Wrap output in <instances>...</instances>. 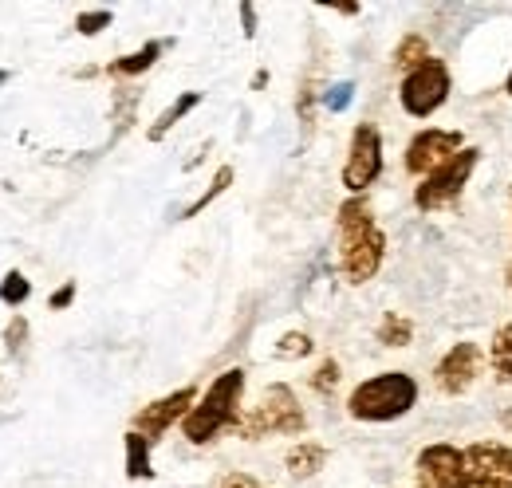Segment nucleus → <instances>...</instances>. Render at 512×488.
Segmentation results:
<instances>
[{"instance_id": "1", "label": "nucleus", "mask_w": 512, "mask_h": 488, "mask_svg": "<svg viewBox=\"0 0 512 488\" xmlns=\"http://www.w3.org/2000/svg\"><path fill=\"white\" fill-rule=\"evenodd\" d=\"M386 237L379 233L371 205L363 197H351L339 205V264L351 284H367L383 264Z\"/></svg>"}, {"instance_id": "2", "label": "nucleus", "mask_w": 512, "mask_h": 488, "mask_svg": "<svg viewBox=\"0 0 512 488\" xmlns=\"http://www.w3.org/2000/svg\"><path fill=\"white\" fill-rule=\"evenodd\" d=\"M241 390H245V370H225L209 390H205V398L193 406L190 414L182 418V433L190 437L193 445H205V441H213L221 429L237 426V406H241Z\"/></svg>"}, {"instance_id": "3", "label": "nucleus", "mask_w": 512, "mask_h": 488, "mask_svg": "<svg viewBox=\"0 0 512 488\" xmlns=\"http://www.w3.org/2000/svg\"><path fill=\"white\" fill-rule=\"evenodd\" d=\"M414 402H418V382L410 374H402V370H386V374H375V378L355 386L347 410L359 422H394Z\"/></svg>"}, {"instance_id": "4", "label": "nucleus", "mask_w": 512, "mask_h": 488, "mask_svg": "<svg viewBox=\"0 0 512 488\" xmlns=\"http://www.w3.org/2000/svg\"><path fill=\"white\" fill-rule=\"evenodd\" d=\"M304 410H300V402H296V394L288 390V386H268L264 394H260V402L253 406V414H245V418H237V433L241 437H264V433H304Z\"/></svg>"}, {"instance_id": "5", "label": "nucleus", "mask_w": 512, "mask_h": 488, "mask_svg": "<svg viewBox=\"0 0 512 488\" xmlns=\"http://www.w3.org/2000/svg\"><path fill=\"white\" fill-rule=\"evenodd\" d=\"M477 162H481V150H477V146H465V150H461L453 162H446L438 174L422 178V185L414 189V205H418V209H426V213L453 205V201L461 197V189L469 185V178H473Z\"/></svg>"}, {"instance_id": "6", "label": "nucleus", "mask_w": 512, "mask_h": 488, "mask_svg": "<svg viewBox=\"0 0 512 488\" xmlns=\"http://www.w3.org/2000/svg\"><path fill=\"white\" fill-rule=\"evenodd\" d=\"M398 95H402L406 115L430 119V115L449 99V67L430 56L418 71H410V75L402 79V91H398Z\"/></svg>"}, {"instance_id": "7", "label": "nucleus", "mask_w": 512, "mask_h": 488, "mask_svg": "<svg viewBox=\"0 0 512 488\" xmlns=\"http://www.w3.org/2000/svg\"><path fill=\"white\" fill-rule=\"evenodd\" d=\"M383 174V138L375 126H355L351 134V154H347V166H343V185L351 193H363L367 185Z\"/></svg>"}, {"instance_id": "8", "label": "nucleus", "mask_w": 512, "mask_h": 488, "mask_svg": "<svg viewBox=\"0 0 512 488\" xmlns=\"http://www.w3.org/2000/svg\"><path fill=\"white\" fill-rule=\"evenodd\" d=\"M465 488H512V449L509 445H469L465 449Z\"/></svg>"}, {"instance_id": "9", "label": "nucleus", "mask_w": 512, "mask_h": 488, "mask_svg": "<svg viewBox=\"0 0 512 488\" xmlns=\"http://www.w3.org/2000/svg\"><path fill=\"white\" fill-rule=\"evenodd\" d=\"M457 154H461V130H422L406 146V170L418 178H430Z\"/></svg>"}, {"instance_id": "10", "label": "nucleus", "mask_w": 512, "mask_h": 488, "mask_svg": "<svg viewBox=\"0 0 512 488\" xmlns=\"http://www.w3.org/2000/svg\"><path fill=\"white\" fill-rule=\"evenodd\" d=\"M418 473L426 488H465V453L453 445H430L418 453Z\"/></svg>"}, {"instance_id": "11", "label": "nucleus", "mask_w": 512, "mask_h": 488, "mask_svg": "<svg viewBox=\"0 0 512 488\" xmlns=\"http://www.w3.org/2000/svg\"><path fill=\"white\" fill-rule=\"evenodd\" d=\"M193 386H182L178 394H170V398H158L154 406H146V410H138L134 414V433H142L146 441H154V437H162L166 429L174 426L178 418H186L193 410Z\"/></svg>"}, {"instance_id": "12", "label": "nucleus", "mask_w": 512, "mask_h": 488, "mask_svg": "<svg viewBox=\"0 0 512 488\" xmlns=\"http://www.w3.org/2000/svg\"><path fill=\"white\" fill-rule=\"evenodd\" d=\"M481 374V347L477 343H457L434 370V382L442 394H465L473 378Z\"/></svg>"}, {"instance_id": "13", "label": "nucleus", "mask_w": 512, "mask_h": 488, "mask_svg": "<svg viewBox=\"0 0 512 488\" xmlns=\"http://www.w3.org/2000/svg\"><path fill=\"white\" fill-rule=\"evenodd\" d=\"M197 103H201V91H186V95H182L174 107H166V111L158 115V122L150 126V134H146V138H150V142H162V138H166V130H174V126L186 119Z\"/></svg>"}, {"instance_id": "14", "label": "nucleus", "mask_w": 512, "mask_h": 488, "mask_svg": "<svg viewBox=\"0 0 512 488\" xmlns=\"http://www.w3.org/2000/svg\"><path fill=\"white\" fill-rule=\"evenodd\" d=\"M323 461H327V449L316 445V441H304V445H296L288 453V473L292 477H312V473L323 469Z\"/></svg>"}, {"instance_id": "15", "label": "nucleus", "mask_w": 512, "mask_h": 488, "mask_svg": "<svg viewBox=\"0 0 512 488\" xmlns=\"http://www.w3.org/2000/svg\"><path fill=\"white\" fill-rule=\"evenodd\" d=\"M127 477L130 481H142V477H154L150 469V441L142 433H127Z\"/></svg>"}, {"instance_id": "16", "label": "nucleus", "mask_w": 512, "mask_h": 488, "mask_svg": "<svg viewBox=\"0 0 512 488\" xmlns=\"http://www.w3.org/2000/svg\"><path fill=\"white\" fill-rule=\"evenodd\" d=\"M489 363L497 370V378L512 382V323H505L497 335H493V351H489Z\"/></svg>"}, {"instance_id": "17", "label": "nucleus", "mask_w": 512, "mask_h": 488, "mask_svg": "<svg viewBox=\"0 0 512 488\" xmlns=\"http://www.w3.org/2000/svg\"><path fill=\"white\" fill-rule=\"evenodd\" d=\"M426 60H430V44H426L422 36H406V40L394 48V63H398L402 71H418Z\"/></svg>"}, {"instance_id": "18", "label": "nucleus", "mask_w": 512, "mask_h": 488, "mask_svg": "<svg viewBox=\"0 0 512 488\" xmlns=\"http://www.w3.org/2000/svg\"><path fill=\"white\" fill-rule=\"evenodd\" d=\"M158 56H162V44H158V40H150L142 52H134V56H123V60L111 63V75H138V71H146Z\"/></svg>"}, {"instance_id": "19", "label": "nucleus", "mask_w": 512, "mask_h": 488, "mask_svg": "<svg viewBox=\"0 0 512 488\" xmlns=\"http://www.w3.org/2000/svg\"><path fill=\"white\" fill-rule=\"evenodd\" d=\"M28 296H32V284L24 280V272H8V276L0 280V304L16 307V304H24Z\"/></svg>"}, {"instance_id": "20", "label": "nucleus", "mask_w": 512, "mask_h": 488, "mask_svg": "<svg viewBox=\"0 0 512 488\" xmlns=\"http://www.w3.org/2000/svg\"><path fill=\"white\" fill-rule=\"evenodd\" d=\"M410 335H414L410 319H398V315H386L383 327H379V343H386V347H406Z\"/></svg>"}, {"instance_id": "21", "label": "nucleus", "mask_w": 512, "mask_h": 488, "mask_svg": "<svg viewBox=\"0 0 512 488\" xmlns=\"http://www.w3.org/2000/svg\"><path fill=\"white\" fill-rule=\"evenodd\" d=\"M229 182H233V166H221V170H217V178H213V185H209V189H205V193L193 201V205L186 209V213H182V217H197V213H201L209 201H217V197L229 189Z\"/></svg>"}, {"instance_id": "22", "label": "nucleus", "mask_w": 512, "mask_h": 488, "mask_svg": "<svg viewBox=\"0 0 512 488\" xmlns=\"http://www.w3.org/2000/svg\"><path fill=\"white\" fill-rule=\"evenodd\" d=\"M308 351H312V339H308V335H296V331H292V335H284V339H280V347H276V355H280V359H300V355H308Z\"/></svg>"}, {"instance_id": "23", "label": "nucleus", "mask_w": 512, "mask_h": 488, "mask_svg": "<svg viewBox=\"0 0 512 488\" xmlns=\"http://www.w3.org/2000/svg\"><path fill=\"white\" fill-rule=\"evenodd\" d=\"M111 24V12L107 8H99V12H83L79 20H75V28L83 32V36H95V32H103Z\"/></svg>"}, {"instance_id": "24", "label": "nucleus", "mask_w": 512, "mask_h": 488, "mask_svg": "<svg viewBox=\"0 0 512 488\" xmlns=\"http://www.w3.org/2000/svg\"><path fill=\"white\" fill-rule=\"evenodd\" d=\"M335 382H339V363L335 359H327V363L316 370V378H312V386L320 390V394H331L335 390Z\"/></svg>"}, {"instance_id": "25", "label": "nucleus", "mask_w": 512, "mask_h": 488, "mask_svg": "<svg viewBox=\"0 0 512 488\" xmlns=\"http://www.w3.org/2000/svg\"><path fill=\"white\" fill-rule=\"evenodd\" d=\"M4 339H8V351H20V347H24V339H28V323L16 315V319L8 323V331H4Z\"/></svg>"}, {"instance_id": "26", "label": "nucleus", "mask_w": 512, "mask_h": 488, "mask_svg": "<svg viewBox=\"0 0 512 488\" xmlns=\"http://www.w3.org/2000/svg\"><path fill=\"white\" fill-rule=\"evenodd\" d=\"M351 91H355L351 83H339V87H331V95H327V107H331V111H343V107L351 103Z\"/></svg>"}, {"instance_id": "27", "label": "nucleus", "mask_w": 512, "mask_h": 488, "mask_svg": "<svg viewBox=\"0 0 512 488\" xmlns=\"http://www.w3.org/2000/svg\"><path fill=\"white\" fill-rule=\"evenodd\" d=\"M71 300H75V280H67V284L60 288V292H52V300H48V307H52V311H64V307L71 304Z\"/></svg>"}, {"instance_id": "28", "label": "nucleus", "mask_w": 512, "mask_h": 488, "mask_svg": "<svg viewBox=\"0 0 512 488\" xmlns=\"http://www.w3.org/2000/svg\"><path fill=\"white\" fill-rule=\"evenodd\" d=\"M221 488H260V485H256L253 477H245V473H233V477L221 481Z\"/></svg>"}, {"instance_id": "29", "label": "nucleus", "mask_w": 512, "mask_h": 488, "mask_svg": "<svg viewBox=\"0 0 512 488\" xmlns=\"http://www.w3.org/2000/svg\"><path fill=\"white\" fill-rule=\"evenodd\" d=\"M241 20H245V36H256V8L241 4Z\"/></svg>"}, {"instance_id": "30", "label": "nucleus", "mask_w": 512, "mask_h": 488, "mask_svg": "<svg viewBox=\"0 0 512 488\" xmlns=\"http://www.w3.org/2000/svg\"><path fill=\"white\" fill-rule=\"evenodd\" d=\"M505 426H509V429H512V410H509V414H505Z\"/></svg>"}, {"instance_id": "31", "label": "nucleus", "mask_w": 512, "mask_h": 488, "mask_svg": "<svg viewBox=\"0 0 512 488\" xmlns=\"http://www.w3.org/2000/svg\"><path fill=\"white\" fill-rule=\"evenodd\" d=\"M0 83H8V71H0Z\"/></svg>"}, {"instance_id": "32", "label": "nucleus", "mask_w": 512, "mask_h": 488, "mask_svg": "<svg viewBox=\"0 0 512 488\" xmlns=\"http://www.w3.org/2000/svg\"><path fill=\"white\" fill-rule=\"evenodd\" d=\"M509 288H512V264H509Z\"/></svg>"}, {"instance_id": "33", "label": "nucleus", "mask_w": 512, "mask_h": 488, "mask_svg": "<svg viewBox=\"0 0 512 488\" xmlns=\"http://www.w3.org/2000/svg\"><path fill=\"white\" fill-rule=\"evenodd\" d=\"M509 95H512V75H509Z\"/></svg>"}, {"instance_id": "34", "label": "nucleus", "mask_w": 512, "mask_h": 488, "mask_svg": "<svg viewBox=\"0 0 512 488\" xmlns=\"http://www.w3.org/2000/svg\"><path fill=\"white\" fill-rule=\"evenodd\" d=\"M422 488H426V485H422Z\"/></svg>"}]
</instances>
